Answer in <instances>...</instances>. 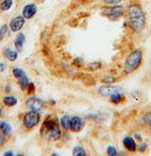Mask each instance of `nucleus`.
I'll return each mask as SVG.
<instances>
[{
    "label": "nucleus",
    "instance_id": "1",
    "mask_svg": "<svg viewBox=\"0 0 151 156\" xmlns=\"http://www.w3.org/2000/svg\"><path fill=\"white\" fill-rule=\"evenodd\" d=\"M128 15L132 29L136 32H142L146 27V15L138 4H131L128 8Z\"/></svg>",
    "mask_w": 151,
    "mask_h": 156
},
{
    "label": "nucleus",
    "instance_id": "2",
    "mask_svg": "<svg viewBox=\"0 0 151 156\" xmlns=\"http://www.w3.org/2000/svg\"><path fill=\"white\" fill-rule=\"evenodd\" d=\"M42 137L47 141H57L61 137V132L59 124L53 118H46L42 124L40 130Z\"/></svg>",
    "mask_w": 151,
    "mask_h": 156
},
{
    "label": "nucleus",
    "instance_id": "3",
    "mask_svg": "<svg viewBox=\"0 0 151 156\" xmlns=\"http://www.w3.org/2000/svg\"><path fill=\"white\" fill-rule=\"evenodd\" d=\"M143 61V52L140 49H135L131 51L127 57L125 62V72L127 74H131L139 68Z\"/></svg>",
    "mask_w": 151,
    "mask_h": 156
},
{
    "label": "nucleus",
    "instance_id": "4",
    "mask_svg": "<svg viewBox=\"0 0 151 156\" xmlns=\"http://www.w3.org/2000/svg\"><path fill=\"white\" fill-rule=\"evenodd\" d=\"M41 120V115L39 112L31 111L27 112L23 118V125L26 130H32L34 127H36L40 123Z\"/></svg>",
    "mask_w": 151,
    "mask_h": 156
},
{
    "label": "nucleus",
    "instance_id": "5",
    "mask_svg": "<svg viewBox=\"0 0 151 156\" xmlns=\"http://www.w3.org/2000/svg\"><path fill=\"white\" fill-rule=\"evenodd\" d=\"M125 12V8L121 5H116V6H111V7H107L104 8L102 11V14L108 17L111 20H115L120 18Z\"/></svg>",
    "mask_w": 151,
    "mask_h": 156
},
{
    "label": "nucleus",
    "instance_id": "6",
    "mask_svg": "<svg viewBox=\"0 0 151 156\" xmlns=\"http://www.w3.org/2000/svg\"><path fill=\"white\" fill-rule=\"evenodd\" d=\"M12 74L15 77V79H17L18 80V84L20 86L22 91H26L28 84H30V80H28V78L26 76V74L25 73V71L21 68H13L12 70Z\"/></svg>",
    "mask_w": 151,
    "mask_h": 156
},
{
    "label": "nucleus",
    "instance_id": "7",
    "mask_svg": "<svg viewBox=\"0 0 151 156\" xmlns=\"http://www.w3.org/2000/svg\"><path fill=\"white\" fill-rule=\"evenodd\" d=\"M26 23V19L22 16V15H18L15 16L14 18H12L11 23H9V30L12 32H17V31H20L23 27L25 26Z\"/></svg>",
    "mask_w": 151,
    "mask_h": 156
},
{
    "label": "nucleus",
    "instance_id": "8",
    "mask_svg": "<svg viewBox=\"0 0 151 156\" xmlns=\"http://www.w3.org/2000/svg\"><path fill=\"white\" fill-rule=\"evenodd\" d=\"M26 106L30 108L32 111H36V112H40L43 110V108L44 107V102L39 98L36 97H31L27 99L26 101Z\"/></svg>",
    "mask_w": 151,
    "mask_h": 156
},
{
    "label": "nucleus",
    "instance_id": "9",
    "mask_svg": "<svg viewBox=\"0 0 151 156\" xmlns=\"http://www.w3.org/2000/svg\"><path fill=\"white\" fill-rule=\"evenodd\" d=\"M85 126L84 119L80 116H73L70 121V131L74 133H79Z\"/></svg>",
    "mask_w": 151,
    "mask_h": 156
},
{
    "label": "nucleus",
    "instance_id": "10",
    "mask_svg": "<svg viewBox=\"0 0 151 156\" xmlns=\"http://www.w3.org/2000/svg\"><path fill=\"white\" fill-rule=\"evenodd\" d=\"M37 6L33 3H30L26 4V6H24L23 10H22V16L25 18V19H31L33 18L36 13H37Z\"/></svg>",
    "mask_w": 151,
    "mask_h": 156
},
{
    "label": "nucleus",
    "instance_id": "11",
    "mask_svg": "<svg viewBox=\"0 0 151 156\" xmlns=\"http://www.w3.org/2000/svg\"><path fill=\"white\" fill-rule=\"evenodd\" d=\"M123 145H124V147L128 151L134 152L137 150V144L131 136H128V135L125 136L124 139H123Z\"/></svg>",
    "mask_w": 151,
    "mask_h": 156
},
{
    "label": "nucleus",
    "instance_id": "12",
    "mask_svg": "<svg viewBox=\"0 0 151 156\" xmlns=\"http://www.w3.org/2000/svg\"><path fill=\"white\" fill-rule=\"evenodd\" d=\"M116 92H121L120 88L116 86H112V85H106V86H102L99 88V93L102 96L107 97V98H109L112 94L116 93Z\"/></svg>",
    "mask_w": 151,
    "mask_h": 156
},
{
    "label": "nucleus",
    "instance_id": "13",
    "mask_svg": "<svg viewBox=\"0 0 151 156\" xmlns=\"http://www.w3.org/2000/svg\"><path fill=\"white\" fill-rule=\"evenodd\" d=\"M26 42V36L24 33H18L14 39V47L17 51H22L24 44Z\"/></svg>",
    "mask_w": 151,
    "mask_h": 156
},
{
    "label": "nucleus",
    "instance_id": "14",
    "mask_svg": "<svg viewBox=\"0 0 151 156\" xmlns=\"http://www.w3.org/2000/svg\"><path fill=\"white\" fill-rule=\"evenodd\" d=\"M3 55L9 62H15L18 58V51L12 50L9 48H6L3 51Z\"/></svg>",
    "mask_w": 151,
    "mask_h": 156
},
{
    "label": "nucleus",
    "instance_id": "15",
    "mask_svg": "<svg viewBox=\"0 0 151 156\" xmlns=\"http://www.w3.org/2000/svg\"><path fill=\"white\" fill-rule=\"evenodd\" d=\"M0 131L5 135H11L12 133V127L7 121L2 120V121H0Z\"/></svg>",
    "mask_w": 151,
    "mask_h": 156
},
{
    "label": "nucleus",
    "instance_id": "16",
    "mask_svg": "<svg viewBox=\"0 0 151 156\" xmlns=\"http://www.w3.org/2000/svg\"><path fill=\"white\" fill-rule=\"evenodd\" d=\"M3 103L7 107H13L18 103V99L14 96H6L3 98Z\"/></svg>",
    "mask_w": 151,
    "mask_h": 156
},
{
    "label": "nucleus",
    "instance_id": "17",
    "mask_svg": "<svg viewBox=\"0 0 151 156\" xmlns=\"http://www.w3.org/2000/svg\"><path fill=\"white\" fill-rule=\"evenodd\" d=\"M13 6V0H1L0 2V12H8Z\"/></svg>",
    "mask_w": 151,
    "mask_h": 156
},
{
    "label": "nucleus",
    "instance_id": "18",
    "mask_svg": "<svg viewBox=\"0 0 151 156\" xmlns=\"http://www.w3.org/2000/svg\"><path fill=\"white\" fill-rule=\"evenodd\" d=\"M110 100L112 102V103H114V104H118L120 103L123 98H124V95H123L121 92H116V93L114 94H112L111 96L109 97Z\"/></svg>",
    "mask_w": 151,
    "mask_h": 156
},
{
    "label": "nucleus",
    "instance_id": "19",
    "mask_svg": "<svg viewBox=\"0 0 151 156\" xmlns=\"http://www.w3.org/2000/svg\"><path fill=\"white\" fill-rule=\"evenodd\" d=\"M70 121H71V116L69 115H63L61 118V125L63 130L65 131L70 130Z\"/></svg>",
    "mask_w": 151,
    "mask_h": 156
},
{
    "label": "nucleus",
    "instance_id": "20",
    "mask_svg": "<svg viewBox=\"0 0 151 156\" xmlns=\"http://www.w3.org/2000/svg\"><path fill=\"white\" fill-rule=\"evenodd\" d=\"M72 154L74 156H85L87 153H86V151H85L83 147H81V146H76L75 148L73 149Z\"/></svg>",
    "mask_w": 151,
    "mask_h": 156
},
{
    "label": "nucleus",
    "instance_id": "21",
    "mask_svg": "<svg viewBox=\"0 0 151 156\" xmlns=\"http://www.w3.org/2000/svg\"><path fill=\"white\" fill-rule=\"evenodd\" d=\"M8 32H9V26L5 24L0 27V41H2L6 37Z\"/></svg>",
    "mask_w": 151,
    "mask_h": 156
},
{
    "label": "nucleus",
    "instance_id": "22",
    "mask_svg": "<svg viewBox=\"0 0 151 156\" xmlns=\"http://www.w3.org/2000/svg\"><path fill=\"white\" fill-rule=\"evenodd\" d=\"M107 154L110 155V156H115L118 154V151L116 150L115 147H113V146H109L108 148H107Z\"/></svg>",
    "mask_w": 151,
    "mask_h": 156
},
{
    "label": "nucleus",
    "instance_id": "23",
    "mask_svg": "<svg viewBox=\"0 0 151 156\" xmlns=\"http://www.w3.org/2000/svg\"><path fill=\"white\" fill-rule=\"evenodd\" d=\"M102 1L107 5H117L122 2L123 0H102Z\"/></svg>",
    "mask_w": 151,
    "mask_h": 156
},
{
    "label": "nucleus",
    "instance_id": "24",
    "mask_svg": "<svg viewBox=\"0 0 151 156\" xmlns=\"http://www.w3.org/2000/svg\"><path fill=\"white\" fill-rule=\"evenodd\" d=\"M103 81L106 82V83L111 84V83H114V82H115V79L113 78V77H111V76H108V77L103 79Z\"/></svg>",
    "mask_w": 151,
    "mask_h": 156
},
{
    "label": "nucleus",
    "instance_id": "25",
    "mask_svg": "<svg viewBox=\"0 0 151 156\" xmlns=\"http://www.w3.org/2000/svg\"><path fill=\"white\" fill-rule=\"evenodd\" d=\"M145 121L147 125H149L151 127V112L147 113L145 116Z\"/></svg>",
    "mask_w": 151,
    "mask_h": 156
},
{
    "label": "nucleus",
    "instance_id": "26",
    "mask_svg": "<svg viewBox=\"0 0 151 156\" xmlns=\"http://www.w3.org/2000/svg\"><path fill=\"white\" fill-rule=\"evenodd\" d=\"M34 88H35V87H34V84H33V83H30V84H28V87H27V89H28L27 93H28V94L33 93V92L35 91Z\"/></svg>",
    "mask_w": 151,
    "mask_h": 156
},
{
    "label": "nucleus",
    "instance_id": "27",
    "mask_svg": "<svg viewBox=\"0 0 151 156\" xmlns=\"http://www.w3.org/2000/svg\"><path fill=\"white\" fill-rule=\"evenodd\" d=\"M146 148H147V144L146 143H142L139 150H140V151H145L146 150Z\"/></svg>",
    "mask_w": 151,
    "mask_h": 156
},
{
    "label": "nucleus",
    "instance_id": "28",
    "mask_svg": "<svg viewBox=\"0 0 151 156\" xmlns=\"http://www.w3.org/2000/svg\"><path fill=\"white\" fill-rule=\"evenodd\" d=\"M13 155H15V153L12 151H8L7 152L4 153V156H13Z\"/></svg>",
    "mask_w": 151,
    "mask_h": 156
},
{
    "label": "nucleus",
    "instance_id": "29",
    "mask_svg": "<svg viewBox=\"0 0 151 156\" xmlns=\"http://www.w3.org/2000/svg\"><path fill=\"white\" fill-rule=\"evenodd\" d=\"M6 69V66L5 63H0V72H3Z\"/></svg>",
    "mask_w": 151,
    "mask_h": 156
},
{
    "label": "nucleus",
    "instance_id": "30",
    "mask_svg": "<svg viewBox=\"0 0 151 156\" xmlns=\"http://www.w3.org/2000/svg\"><path fill=\"white\" fill-rule=\"evenodd\" d=\"M135 137H136V138H137L138 140H142V136H140L139 133H136V134H135Z\"/></svg>",
    "mask_w": 151,
    "mask_h": 156
},
{
    "label": "nucleus",
    "instance_id": "31",
    "mask_svg": "<svg viewBox=\"0 0 151 156\" xmlns=\"http://www.w3.org/2000/svg\"><path fill=\"white\" fill-rule=\"evenodd\" d=\"M1 115H2V110L0 108V117H1Z\"/></svg>",
    "mask_w": 151,
    "mask_h": 156
}]
</instances>
